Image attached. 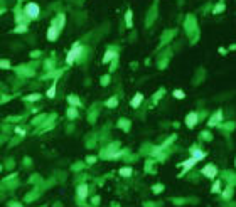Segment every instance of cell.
<instances>
[{"label": "cell", "mask_w": 236, "mask_h": 207, "mask_svg": "<svg viewBox=\"0 0 236 207\" xmlns=\"http://www.w3.org/2000/svg\"><path fill=\"white\" fill-rule=\"evenodd\" d=\"M142 101H144V94H142V93H137V94L132 98L130 106H132V108H138V106L142 105Z\"/></svg>", "instance_id": "9"}, {"label": "cell", "mask_w": 236, "mask_h": 207, "mask_svg": "<svg viewBox=\"0 0 236 207\" xmlns=\"http://www.w3.org/2000/svg\"><path fill=\"white\" fill-rule=\"evenodd\" d=\"M15 135H19V137H24V135H26V131H24L20 126H17V128H15Z\"/></svg>", "instance_id": "27"}, {"label": "cell", "mask_w": 236, "mask_h": 207, "mask_svg": "<svg viewBox=\"0 0 236 207\" xmlns=\"http://www.w3.org/2000/svg\"><path fill=\"white\" fill-rule=\"evenodd\" d=\"M153 192H155V194H159V192H162L164 190V185H160V184H157V187H153L152 189Z\"/></svg>", "instance_id": "26"}, {"label": "cell", "mask_w": 236, "mask_h": 207, "mask_svg": "<svg viewBox=\"0 0 236 207\" xmlns=\"http://www.w3.org/2000/svg\"><path fill=\"white\" fill-rule=\"evenodd\" d=\"M132 10H127V14H125V22H127V27H133V19H132Z\"/></svg>", "instance_id": "14"}, {"label": "cell", "mask_w": 236, "mask_h": 207, "mask_svg": "<svg viewBox=\"0 0 236 207\" xmlns=\"http://www.w3.org/2000/svg\"><path fill=\"white\" fill-rule=\"evenodd\" d=\"M197 120H199V118H197V113H196V111H191L187 116H185V125H187L189 128H194L196 125H197Z\"/></svg>", "instance_id": "4"}, {"label": "cell", "mask_w": 236, "mask_h": 207, "mask_svg": "<svg viewBox=\"0 0 236 207\" xmlns=\"http://www.w3.org/2000/svg\"><path fill=\"white\" fill-rule=\"evenodd\" d=\"M120 175L121 177H130L132 175V169L130 167H123V169H120Z\"/></svg>", "instance_id": "18"}, {"label": "cell", "mask_w": 236, "mask_h": 207, "mask_svg": "<svg viewBox=\"0 0 236 207\" xmlns=\"http://www.w3.org/2000/svg\"><path fill=\"white\" fill-rule=\"evenodd\" d=\"M231 195H233V189L228 187L226 190L223 192V199H224V201H228V199H231Z\"/></svg>", "instance_id": "20"}, {"label": "cell", "mask_w": 236, "mask_h": 207, "mask_svg": "<svg viewBox=\"0 0 236 207\" xmlns=\"http://www.w3.org/2000/svg\"><path fill=\"white\" fill-rule=\"evenodd\" d=\"M219 190H221V182L216 180L213 184V187H211V192H213V194H216V192H219Z\"/></svg>", "instance_id": "19"}, {"label": "cell", "mask_w": 236, "mask_h": 207, "mask_svg": "<svg viewBox=\"0 0 236 207\" xmlns=\"http://www.w3.org/2000/svg\"><path fill=\"white\" fill-rule=\"evenodd\" d=\"M27 30H29V24H19V26L14 29L15 34H22V32H27Z\"/></svg>", "instance_id": "13"}, {"label": "cell", "mask_w": 236, "mask_h": 207, "mask_svg": "<svg viewBox=\"0 0 236 207\" xmlns=\"http://www.w3.org/2000/svg\"><path fill=\"white\" fill-rule=\"evenodd\" d=\"M22 14L29 20H37L41 17V7H39L37 2H27L22 7Z\"/></svg>", "instance_id": "1"}, {"label": "cell", "mask_w": 236, "mask_h": 207, "mask_svg": "<svg viewBox=\"0 0 236 207\" xmlns=\"http://www.w3.org/2000/svg\"><path fill=\"white\" fill-rule=\"evenodd\" d=\"M201 173L204 177H207V178H216V175H218V167L214 165V163H207L204 169L201 170Z\"/></svg>", "instance_id": "3"}, {"label": "cell", "mask_w": 236, "mask_h": 207, "mask_svg": "<svg viewBox=\"0 0 236 207\" xmlns=\"http://www.w3.org/2000/svg\"><path fill=\"white\" fill-rule=\"evenodd\" d=\"M46 96H47V98H54V96H56V84H54V86H51V88L47 89Z\"/></svg>", "instance_id": "21"}, {"label": "cell", "mask_w": 236, "mask_h": 207, "mask_svg": "<svg viewBox=\"0 0 236 207\" xmlns=\"http://www.w3.org/2000/svg\"><path fill=\"white\" fill-rule=\"evenodd\" d=\"M196 162H197V158H194V157H191V158H189V160H185V162H182L181 165H182V169H184V172H182V173L189 172V169H192ZM182 173H181V175H182Z\"/></svg>", "instance_id": "10"}, {"label": "cell", "mask_w": 236, "mask_h": 207, "mask_svg": "<svg viewBox=\"0 0 236 207\" xmlns=\"http://www.w3.org/2000/svg\"><path fill=\"white\" fill-rule=\"evenodd\" d=\"M64 20H66V17H64V14H58V15H56L54 17V19H52V26H56V27H58V29L61 30V29H63V27H64Z\"/></svg>", "instance_id": "7"}, {"label": "cell", "mask_w": 236, "mask_h": 207, "mask_svg": "<svg viewBox=\"0 0 236 207\" xmlns=\"http://www.w3.org/2000/svg\"><path fill=\"white\" fill-rule=\"evenodd\" d=\"M67 103H69L71 106H74V108H79V106H81V99L78 98L76 94H69V96H67Z\"/></svg>", "instance_id": "12"}, {"label": "cell", "mask_w": 236, "mask_h": 207, "mask_svg": "<svg viewBox=\"0 0 236 207\" xmlns=\"http://www.w3.org/2000/svg\"><path fill=\"white\" fill-rule=\"evenodd\" d=\"M116 56H118V52L115 51V49H108V51L105 52V56H103L101 62L103 64H108V62H112L113 59H116Z\"/></svg>", "instance_id": "5"}, {"label": "cell", "mask_w": 236, "mask_h": 207, "mask_svg": "<svg viewBox=\"0 0 236 207\" xmlns=\"http://www.w3.org/2000/svg\"><path fill=\"white\" fill-rule=\"evenodd\" d=\"M83 51H84L83 44H81V42H74L73 47L69 49V52H67V56H66V64H73L74 61H78L81 58V54H83Z\"/></svg>", "instance_id": "2"}, {"label": "cell", "mask_w": 236, "mask_h": 207, "mask_svg": "<svg viewBox=\"0 0 236 207\" xmlns=\"http://www.w3.org/2000/svg\"><path fill=\"white\" fill-rule=\"evenodd\" d=\"M105 105L108 106V108H115V106L118 105V98H116V96H112L110 99H106V103H105Z\"/></svg>", "instance_id": "16"}, {"label": "cell", "mask_w": 236, "mask_h": 207, "mask_svg": "<svg viewBox=\"0 0 236 207\" xmlns=\"http://www.w3.org/2000/svg\"><path fill=\"white\" fill-rule=\"evenodd\" d=\"M19 2H24V0H19Z\"/></svg>", "instance_id": "30"}, {"label": "cell", "mask_w": 236, "mask_h": 207, "mask_svg": "<svg viewBox=\"0 0 236 207\" xmlns=\"http://www.w3.org/2000/svg\"><path fill=\"white\" fill-rule=\"evenodd\" d=\"M108 81H110V78H108V76H103V81H101L103 84H106V83H108Z\"/></svg>", "instance_id": "28"}, {"label": "cell", "mask_w": 236, "mask_h": 207, "mask_svg": "<svg viewBox=\"0 0 236 207\" xmlns=\"http://www.w3.org/2000/svg\"><path fill=\"white\" fill-rule=\"evenodd\" d=\"M192 157H194V158H197V162L201 158H204L206 157V152H202V150H196V148H192Z\"/></svg>", "instance_id": "15"}, {"label": "cell", "mask_w": 236, "mask_h": 207, "mask_svg": "<svg viewBox=\"0 0 236 207\" xmlns=\"http://www.w3.org/2000/svg\"><path fill=\"white\" fill-rule=\"evenodd\" d=\"M223 10H224V3L221 2V3H218V5H214V10H213V12H214V14H219V12H223Z\"/></svg>", "instance_id": "23"}, {"label": "cell", "mask_w": 236, "mask_h": 207, "mask_svg": "<svg viewBox=\"0 0 236 207\" xmlns=\"http://www.w3.org/2000/svg\"><path fill=\"white\" fill-rule=\"evenodd\" d=\"M67 116H69L71 120H74V118H78V109L74 108V106H71V108H67Z\"/></svg>", "instance_id": "17"}, {"label": "cell", "mask_w": 236, "mask_h": 207, "mask_svg": "<svg viewBox=\"0 0 236 207\" xmlns=\"http://www.w3.org/2000/svg\"><path fill=\"white\" fill-rule=\"evenodd\" d=\"M0 67H3V69H9V67H10V62H9L7 59H2V61H0Z\"/></svg>", "instance_id": "25"}, {"label": "cell", "mask_w": 236, "mask_h": 207, "mask_svg": "<svg viewBox=\"0 0 236 207\" xmlns=\"http://www.w3.org/2000/svg\"><path fill=\"white\" fill-rule=\"evenodd\" d=\"M221 120H223V109H218V111L211 116V120L207 121V123H209V126H214V125H218Z\"/></svg>", "instance_id": "8"}, {"label": "cell", "mask_w": 236, "mask_h": 207, "mask_svg": "<svg viewBox=\"0 0 236 207\" xmlns=\"http://www.w3.org/2000/svg\"><path fill=\"white\" fill-rule=\"evenodd\" d=\"M184 91H182V89H176V91H174V98H177V99H184Z\"/></svg>", "instance_id": "22"}, {"label": "cell", "mask_w": 236, "mask_h": 207, "mask_svg": "<svg viewBox=\"0 0 236 207\" xmlns=\"http://www.w3.org/2000/svg\"><path fill=\"white\" fill-rule=\"evenodd\" d=\"M41 98V94H29V96H26V101H35V99H39Z\"/></svg>", "instance_id": "24"}, {"label": "cell", "mask_w": 236, "mask_h": 207, "mask_svg": "<svg viewBox=\"0 0 236 207\" xmlns=\"http://www.w3.org/2000/svg\"><path fill=\"white\" fill-rule=\"evenodd\" d=\"M78 197L79 199H86L88 197V185L86 184H81V185H78Z\"/></svg>", "instance_id": "11"}, {"label": "cell", "mask_w": 236, "mask_h": 207, "mask_svg": "<svg viewBox=\"0 0 236 207\" xmlns=\"http://www.w3.org/2000/svg\"><path fill=\"white\" fill-rule=\"evenodd\" d=\"M95 160H96L95 157H88V160H86V162H88V163H93V162H95Z\"/></svg>", "instance_id": "29"}, {"label": "cell", "mask_w": 236, "mask_h": 207, "mask_svg": "<svg viewBox=\"0 0 236 207\" xmlns=\"http://www.w3.org/2000/svg\"><path fill=\"white\" fill-rule=\"evenodd\" d=\"M59 32H61V30L58 29V27H56V26H52V24H51V27H49V29H47V41L54 42L56 39H58Z\"/></svg>", "instance_id": "6"}]
</instances>
